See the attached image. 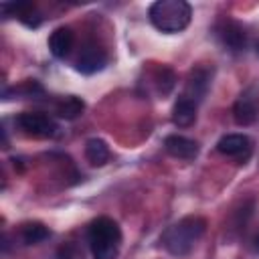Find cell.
Listing matches in <instances>:
<instances>
[{
    "label": "cell",
    "mask_w": 259,
    "mask_h": 259,
    "mask_svg": "<svg viewBox=\"0 0 259 259\" xmlns=\"http://www.w3.org/2000/svg\"><path fill=\"white\" fill-rule=\"evenodd\" d=\"M204 231H206V221L202 217L190 214V217L180 219L172 227H168L162 233V239L160 241H162L164 249L170 255L184 257V255H188L194 249V245L200 241V237L204 235Z\"/></svg>",
    "instance_id": "6da1fadb"
},
{
    "label": "cell",
    "mask_w": 259,
    "mask_h": 259,
    "mask_svg": "<svg viewBox=\"0 0 259 259\" xmlns=\"http://www.w3.org/2000/svg\"><path fill=\"white\" fill-rule=\"evenodd\" d=\"M93 259H115L121 247V229L109 217H99L87 231Z\"/></svg>",
    "instance_id": "7a4b0ae2"
},
{
    "label": "cell",
    "mask_w": 259,
    "mask_h": 259,
    "mask_svg": "<svg viewBox=\"0 0 259 259\" xmlns=\"http://www.w3.org/2000/svg\"><path fill=\"white\" fill-rule=\"evenodd\" d=\"M150 22L162 32H180L190 24L192 8L184 0H156L148 10Z\"/></svg>",
    "instance_id": "3957f363"
},
{
    "label": "cell",
    "mask_w": 259,
    "mask_h": 259,
    "mask_svg": "<svg viewBox=\"0 0 259 259\" xmlns=\"http://www.w3.org/2000/svg\"><path fill=\"white\" fill-rule=\"evenodd\" d=\"M16 123L26 136H32V138L47 140V138L59 136L57 121L53 117H49L47 113H40V111H24V113H20L16 117Z\"/></svg>",
    "instance_id": "277c9868"
},
{
    "label": "cell",
    "mask_w": 259,
    "mask_h": 259,
    "mask_svg": "<svg viewBox=\"0 0 259 259\" xmlns=\"http://www.w3.org/2000/svg\"><path fill=\"white\" fill-rule=\"evenodd\" d=\"M259 115V91L255 87H247L241 91L233 105V119L239 125H251Z\"/></svg>",
    "instance_id": "5b68a950"
},
{
    "label": "cell",
    "mask_w": 259,
    "mask_h": 259,
    "mask_svg": "<svg viewBox=\"0 0 259 259\" xmlns=\"http://www.w3.org/2000/svg\"><path fill=\"white\" fill-rule=\"evenodd\" d=\"M217 150L227 158H235L239 162H245L253 152V144L245 134H227L219 140Z\"/></svg>",
    "instance_id": "8992f818"
},
{
    "label": "cell",
    "mask_w": 259,
    "mask_h": 259,
    "mask_svg": "<svg viewBox=\"0 0 259 259\" xmlns=\"http://www.w3.org/2000/svg\"><path fill=\"white\" fill-rule=\"evenodd\" d=\"M107 65V55L101 47L89 42L81 49L79 57H77V63H75V69L83 75H93L97 71H101L103 67Z\"/></svg>",
    "instance_id": "52a82bcc"
},
{
    "label": "cell",
    "mask_w": 259,
    "mask_h": 259,
    "mask_svg": "<svg viewBox=\"0 0 259 259\" xmlns=\"http://www.w3.org/2000/svg\"><path fill=\"white\" fill-rule=\"evenodd\" d=\"M164 150L178 160H194L198 156V144L186 136L172 134L164 140Z\"/></svg>",
    "instance_id": "ba28073f"
},
{
    "label": "cell",
    "mask_w": 259,
    "mask_h": 259,
    "mask_svg": "<svg viewBox=\"0 0 259 259\" xmlns=\"http://www.w3.org/2000/svg\"><path fill=\"white\" fill-rule=\"evenodd\" d=\"M73 42H75V34L69 26H59L49 36V49H51L53 57H57V59H65L71 53Z\"/></svg>",
    "instance_id": "9c48e42d"
},
{
    "label": "cell",
    "mask_w": 259,
    "mask_h": 259,
    "mask_svg": "<svg viewBox=\"0 0 259 259\" xmlns=\"http://www.w3.org/2000/svg\"><path fill=\"white\" fill-rule=\"evenodd\" d=\"M208 81H210V73L204 69V67H196L192 69L190 77H188V83H186V91H184V97L192 99L194 103H198L206 89H208Z\"/></svg>",
    "instance_id": "30bf717a"
},
{
    "label": "cell",
    "mask_w": 259,
    "mask_h": 259,
    "mask_svg": "<svg viewBox=\"0 0 259 259\" xmlns=\"http://www.w3.org/2000/svg\"><path fill=\"white\" fill-rule=\"evenodd\" d=\"M196 119V103L188 97H178V101L172 107V121L178 127H188Z\"/></svg>",
    "instance_id": "8fae6325"
},
{
    "label": "cell",
    "mask_w": 259,
    "mask_h": 259,
    "mask_svg": "<svg viewBox=\"0 0 259 259\" xmlns=\"http://www.w3.org/2000/svg\"><path fill=\"white\" fill-rule=\"evenodd\" d=\"M219 36H221V40H223L229 49H233V51H241V49L245 47V32H243V28H241L237 22H233V20H225V22L221 24Z\"/></svg>",
    "instance_id": "7c38bea8"
},
{
    "label": "cell",
    "mask_w": 259,
    "mask_h": 259,
    "mask_svg": "<svg viewBox=\"0 0 259 259\" xmlns=\"http://www.w3.org/2000/svg\"><path fill=\"white\" fill-rule=\"evenodd\" d=\"M109 148H107V144L103 142V140H99V138H91V140H87V144H85V158H87V162L91 164V166H103V164H107L109 162Z\"/></svg>",
    "instance_id": "4fadbf2b"
},
{
    "label": "cell",
    "mask_w": 259,
    "mask_h": 259,
    "mask_svg": "<svg viewBox=\"0 0 259 259\" xmlns=\"http://www.w3.org/2000/svg\"><path fill=\"white\" fill-rule=\"evenodd\" d=\"M83 109H85L83 99H79V97H75V95L63 97V99L57 103V107H55L57 115L63 117V119H75V117H79V115L83 113Z\"/></svg>",
    "instance_id": "5bb4252c"
},
{
    "label": "cell",
    "mask_w": 259,
    "mask_h": 259,
    "mask_svg": "<svg viewBox=\"0 0 259 259\" xmlns=\"http://www.w3.org/2000/svg\"><path fill=\"white\" fill-rule=\"evenodd\" d=\"M49 235H51L49 227H45L42 223H36V221L20 227V241L24 245H36V243L49 239Z\"/></svg>",
    "instance_id": "9a60e30c"
},
{
    "label": "cell",
    "mask_w": 259,
    "mask_h": 259,
    "mask_svg": "<svg viewBox=\"0 0 259 259\" xmlns=\"http://www.w3.org/2000/svg\"><path fill=\"white\" fill-rule=\"evenodd\" d=\"M57 259H83V253L79 251V247H77V245L67 243V245H63V247L59 249Z\"/></svg>",
    "instance_id": "2e32d148"
}]
</instances>
